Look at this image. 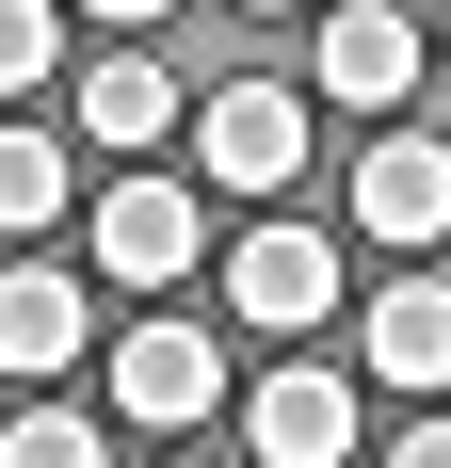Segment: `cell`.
Returning a JSON list of instances; mask_svg holds the SVG:
<instances>
[{
	"mask_svg": "<svg viewBox=\"0 0 451 468\" xmlns=\"http://www.w3.org/2000/svg\"><path fill=\"white\" fill-rule=\"evenodd\" d=\"M435 48H451V0H435Z\"/></svg>",
	"mask_w": 451,
	"mask_h": 468,
	"instance_id": "17",
	"label": "cell"
},
{
	"mask_svg": "<svg viewBox=\"0 0 451 468\" xmlns=\"http://www.w3.org/2000/svg\"><path fill=\"white\" fill-rule=\"evenodd\" d=\"M355 356H371V388L451 404V275H387V291L355 307Z\"/></svg>",
	"mask_w": 451,
	"mask_h": 468,
	"instance_id": "7",
	"label": "cell"
},
{
	"mask_svg": "<svg viewBox=\"0 0 451 468\" xmlns=\"http://www.w3.org/2000/svg\"><path fill=\"white\" fill-rule=\"evenodd\" d=\"M0 468H113V420L97 404H16L0 420Z\"/></svg>",
	"mask_w": 451,
	"mask_h": 468,
	"instance_id": "12",
	"label": "cell"
},
{
	"mask_svg": "<svg viewBox=\"0 0 451 468\" xmlns=\"http://www.w3.org/2000/svg\"><path fill=\"white\" fill-rule=\"evenodd\" d=\"M226 388H242V372H226L210 324H130V339H113V420H145V436H194Z\"/></svg>",
	"mask_w": 451,
	"mask_h": 468,
	"instance_id": "3",
	"label": "cell"
},
{
	"mask_svg": "<svg viewBox=\"0 0 451 468\" xmlns=\"http://www.w3.org/2000/svg\"><path fill=\"white\" fill-rule=\"evenodd\" d=\"M81 145H113V162H145V145H194V113H178V65H145V48L81 65Z\"/></svg>",
	"mask_w": 451,
	"mask_h": 468,
	"instance_id": "10",
	"label": "cell"
},
{
	"mask_svg": "<svg viewBox=\"0 0 451 468\" xmlns=\"http://www.w3.org/2000/svg\"><path fill=\"white\" fill-rule=\"evenodd\" d=\"M242 16H307V0H242Z\"/></svg>",
	"mask_w": 451,
	"mask_h": 468,
	"instance_id": "16",
	"label": "cell"
},
{
	"mask_svg": "<svg viewBox=\"0 0 451 468\" xmlns=\"http://www.w3.org/2000/svg\"><path fill=\"white\" fill-rule=\"evenodd\" d=\"M242 436H258V468H339L355 452V372H307V356L258 372L242 388Z\"/></svg>",
	"mask_w": 451,
	"mask_h": 468,
	"instance_id": "9",
	"label": "cell"
},
{
	"mask_svg": "<svg viewBox=\"0 0 451 468\" xmlns=\"http://www.w3.org/2000/svg\"><path fill=\"white\" fill-rule=\"evenodd\" d=\"M81 16H113V33H145V16H178V0H81Z\"/></svg>",
	"mask_w": 451,
	"mask_h": 468,
	"instance_id": "15",
	"label": "cell"
},
{
	"mask_svg": "<svg viewBox=\"0 0 451 468\" xmlns=\"http://www.w3.org/2000/svg\"><path fill=\"white\" fill-rule=\"evenodd\" d=\"M194 178L210 194H290L307 178V81H210L194 97Z\"/></svg>",
	"mask_w": 451,
	"mask_h": 468,
	"instance_id": "1",
	"label": "cell"
},
{
	"mask_svg": "<svg viewBox=\"0 0 451 468\" xmlns=\"http://www.w3.org/2000/svg\"><path fill=\"white\" fill-rule=\"evenodd\" d=\"M48 48H65V33H48V0H0V97H33Z\"/></svg>",
	"mask_w": 451,
	"mask_h": 468,
	"instance_id": "13",
	"label": "cell"
},
{
	"mask_svg": "<svg viewBox=\"0 0 451 468\" xmlns=\"http://www.w3.org/2000/svg\"><path fill=\"white\" fill-rule=\"evenodd\" d=\"M194 259H210V194L194 178H113L97 194V275L113 291H178Z\"/></svg>",
	"mask_w": 451,
	"mask_h": 468,
	"instance_id": "2",
	"label": "cell"
},
{
	"mask_svg": "<svg viewBox=\"0 0 451 468\" xmlns=\"http://www.w3.org/2000/svg\"><path fill=\"white\" fill-rule=\"evenodd\" d=\"M226 307H242L258 339H322V324H339V242L242 227V242H226Z\"/></svg>",
	"mask_w": 451,
	"mask_h": 468,
	"instance_id": "5",
	"label": "cell"
},
{
	"mask_svg": "<svg viewBox=\"0 0 451 468\" xmlns=\"http://www.w3.org/2000/svg\"><path fill=\"white\" fill-rule=\"evenodd\" d=\"M307 81H322V113H404V97H419V16H404V0H322Z\"/></svg>",
	"mask_w": 451,
	"mask_h": 468,
	"instance_id": "4",
	"label": "cell"
},
{
	"mask_svg": "<svg viewBox=\"0 0 451 468\" xmlns=\"http://www.w3.org/2000/svg\"><path fill=\"white\" fill-rule=\"evenodd\" d=\"M81 339H97V291L65 259H0V372H33V404L48 372H81Z\"/></svg>",
	"mask_w": 451,
	"mask_h": 468,
	"instance_id": "8",
	"label": "cell"
},
{
	"mask_svg": "<svg viewBox=\"0 0 451 468\" xmlns=\"http://www.w3.org/2000/svg\"><path fill=\"white\" fill-rule=\"evenodd\" d=\"M387 468H451V404H419V420L387 436Z\"/></svg>",
	"mask_w": 451,
	"mask_h": 468,
	"instance_id": "14",
	"label": "cell"
},
{
	"mask_svg": "<svg viewBox=\"0 0 451 468\" xmlns=\"http://www.w3.org/2000/svg\"><path fill=\"white\" fill-rule=\"evenodd\" d=\"M178 468H210V452H178Z\"/></svg>",
	"mask_w": 451,
	"mask_h": 468,
	"instance_id": "18",
	"label": "cell"
},
{
	"mask_svg": "<svg viewBox=\"0 0 451 468\" xmlns=\"http://www.w3.org/2000/svg\"><path fill=\"white\" fill-rule=\"evenodd\" d=\"M65 210H81V162H65V130L16 113V130H0V242H48Z\"/></svg>",
	"mask_w": 451,
	"mask_h": 468,
	"instance_id": "11",
	"label": "cell"
},
{
	"mask_svg": "<svg viewBox=\"0 0 451 468\" xmlns=\"http://www.w3.org/2000/svg\"><path fill=\"white\" fill-rule=\"evenodd\" d=\"M355 227L404 242L419 275H435V242H451V145H435V130H371V162H355Z\"/></svg>",
	"mask_w": 451,
	"mask_h": 468,
	"instance_id": "6",
	"label": "cell"
}]
</instances>
